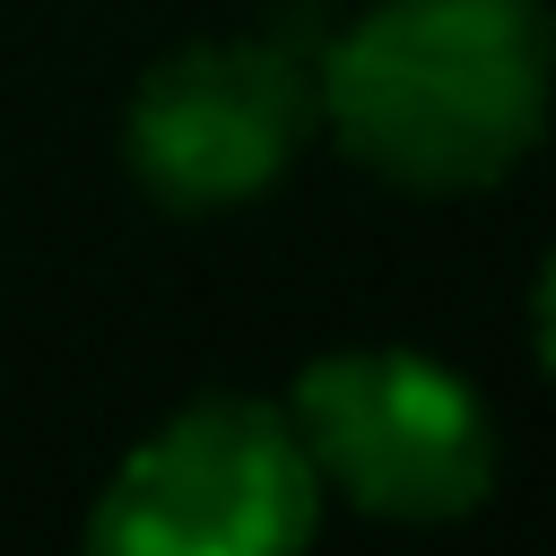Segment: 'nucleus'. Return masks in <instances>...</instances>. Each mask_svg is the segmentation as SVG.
<instances>
[{
	"mask_svg": "<svg viewBox=\"0 0 556 556\" xmlns=\"http://www.w3.org/2000/svg\"><path fill=\"white\" fill-rule=\"evenodd\" d=\"M321 130L391 191L504 182L556 113L547 0H365L313 52Z\"/></svg>",
	"mask_w": 556,
	"mask_h": 556,
	"instance_id": "obj_1",
	"label": "nucleus"
},
{
	"mask_svg": "<svg viewBox=\"0 0 556 556\" xmlns=\"http://www.w3.org/2000/svg\"><path fill=\"white\" fill-rule=\"evenodd\" d=\"M278 408L321 478V504L365 521L434 530L495 495V417L478 382L426 348H321Z\"/></svg>",
	"mask_w": 556,
	"mask_h": 556,
	"instance_id": "obj_2",
	"label": "nucleus"
},
{
	"mask_svg": "<svg viewBox=\"0 0 556 556\" xmlns=\"http://www.w3.org/2000/svg\"><path fill=\"white\" fill-rule=\"evenodd\" d=\"M321 530V478L278 400L208 391L139 434L96 486V556H287Z\"/></svg>",
	"mask_w": 556,
	"mask_h": 556,
	"instance_id": "obj_3",
	"label": "nucleus"
},
{
	"mask_svg": "<svg viewBox=\"0 0 556 556\" xmlns=\"http://www.w3.org/2000/svg\"><path fill=\"white\" fill-rule=\"evenodd\" d=\"M304 35H208L139 70L122 104V165L130 182L174 217H217L287 182L304 139L321 130Z\"/></svg>",
	"mask_w": 556,
	"mask_h": 556,
	"instance_id": "obj_4",
	"label": "nucleus"
},
{
	"mask_svg": "<svg viewBox=\"0 0 556 556\" xmlns=\"http://www.w3.org/2000/svg\"><path fill=\"white\" fill-rule=\"evenodd\" d=\"M530 348H539V365H547V382H556V252H547L539 295H530Z\"/></svg>",
	"mask_w": 556,
	"mask_h": 556,
	"instance_id": "obj_5",
	"label": "nucleus"
}]
</instances>
